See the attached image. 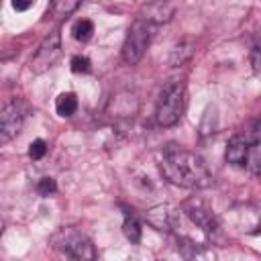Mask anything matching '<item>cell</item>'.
Instances as JSON below:
<instances>
[{
    "mask_svg": "<svg viewBox=\"0 0 261 261\" xmlns=\"http://www.w3.org/2000/svg\"><path fill=\"white\" fill-rule=\"evenodd\" d=\"M159 169L167 181L181 186V188L200 190V188H208L212 184V173L208 171L206 161L198 153L181 149V147L165 149Z\"/></svg>",
    "mask_w": 261,
    "mask_h": 261,
    "instance_id": "obj_1",
    "label": "cell"
},
{
    "mask_svg": "<svg viewBox=\"0 0 261 261\" xmlns=\"http://www.w3.org/2000/svg\"><path fill=\"white\" fill-rule=\"evenodd\" d=\"M51 245H53V249H57L65 257H71L77 261H92L96 257L92 241L75 228H59L51 237Z\"/></svg>",
    "mask_w": 261,
    "mask_h": 261,
    "instance_id": "obj_2",
    "label": "cell"
},
{
    "mask_svg": "<svg viewBox=\"0 0 261 261\" xmlns=\"http://www.w3.org/2000/svg\"><path fill=\"white\" fill-rule=\"evenodd\" d=\"M184 84L181 82H169L157 100V110L155 118L159 126H173L179 122L181 112H184Z\"/></svg>",
    "mask_w": 261,
    "mask_h": 261,
    "instance_id": "obj_3",
    "label": "cell"
},
{
    "mask_svg": "<svg viewBox=\"0 0 261 261\" xmlns=\"http://www.w3.org/2000/svg\"><path fill=\"white\" fill-rule=\"evenodd\" d=\"M149 43H151V24L141 20V18L135 20L130 24L128 33H126L124 43H122V59H124V63L137 65L143 59Z\"/></svg>",
    "mask_w": 261,
    "mask_h": 261,
    "instance_id": "obj_4",
    "label": "cell"
},
{
    "mask_svg": "<svg viewBox=\"0 0 261 261\" xmlns=\"http://www.w3.org/2000/svg\"><path fill=\"white\" fill-rule=\"evenodd\" d=\"M27 110L29 108L22 100H12L4 108H0V145L10 143L22 130Z\"/></svg>",
    "mask_w": 261,
    "mask_h": 261,
    "instance_id": "obj_5",
    "label": "cell"
},
{
    "mask_svg": "<svg viewBox=\"0 0 261 261\" xmlns=\"http://www.w3.org/2000/svg\"><path fill=\"white\" fill-rule=\"evenodd\" d=\"M59 53H61V35H59V31H53V33H49V35L41 41L39 49H37L35 55L31 57V69H33L35 73L47 71V69L57 61Z\"/></svg>",
    "mask_w": 261,
    "mask_h": 261,
    "instance_id": "obj_6",
    "label": "cell"
},
{
    "mask_svg": "<svg viewBox=\"0 0 261 261\" xmlns=\"http://www.w3.org/2000/svg\"><path fill=\"white\" fill-rule=\"evenodd\" d=\"M249 143L251 139L247 135H234L224 151V159L234 167H247V155H249Z\"/></svg>",
    "mask_w": 261,
    "mask_h": 261,
    "instance_id": "obj_7",
    "label": "cell"
},
{
    "mask_svg": "<svg viewBox=\"0 0 261 261\" xmlns=\"http://www.w3.org/2000/svg\"><path fill=\"white\" fill-rule=\"evenodd\" d=\"M141 20L149 22V24H161V22H169L173 16V6L167 0H153L147 6H143L141 12Z\"/></svg>",
    "mask_w": 261,
    "mask_h": 261,
    "instance_id": "obj_8",
    "label": "cell"
},
{
    "mask_svg": "<svg viewBox=\"0 0 261 261\" xmlns=\"http://www.w3.org/2000/svg\"><path fill=\"white\" fill-rule=\"evenodd\" d=\"M186 214L190 216V220H192L194 224H198V226H200L202 230H206L208 234H212V232L218 228V224H216L212 212H210L208 208H204L200 202H188V204H186Z\"/></svg>",
    "mask_w": 261,
    "mask_h": 261,
    "instance_id": "obj_9",
    "label": "cell"
},
{
    "mask_svg": "<svg viewBox=\"0 0 261 261\" xmlns=\"http://www.w3.org/2000/svg\"><path fill=\"white\" fill-rule=\"evenodd\" d=\"M147 220L149 224H153L157 230H171L175 226L177 216L169 210V206H155L147 212Z\"/></svg>",
    "mask_w": 261,
    "mask_h": 261,
    "instance_id": "obj_10",
    "label": "cell"
},
{
    "mask_svg": "<svg viewBox=\"0 0 261 261\" xmlns=\"http://www.w3.org/2000/svg\"><path fill=\"white\" fill-rule=\"evenodd\" d=\"M55 110L59 116H71L77 110V98L71 92H63L55 100Z\"/></svg>",
    "mask_w": 261,
    "mask_h": 261,
    "instance_id": "obj_11",
    "label": "cell"
},
{
    "mask_svg": "<svg viewBox=\"0 0 261 261\" xmlns=\"http://www.w3.org/2000/svg\"><path fill=\"white\" fill-rule=\"evenodd\" d=\"M192 53H194V45L192 43H179V45H175L173 49H171V55H169V65L171 67H177V65H184L190 57H192Z\"/></svg>",
    "mask_w": 261,
    "mask_h": 261,
    "instance_id": "obj_12",
    "label": "cell"
},
{
    "mask_svg": "<svg viewBox=\"0 0 261 261\" xmlns=\"http://www.w3.org/2000/svg\"><path fill=\"white\" fill-rule=\"evenodd\" d=\"M80 6V0H51V12L57 18H65Z\"/></svg>",
    "mask_w": 261,
    "mask_h": 261,
    "instance_id": "obj_13",
    "label": "cell"
},
{
    "mask_svg": "<svg viewBox=\"0 0 261 261\" xmlns=\"http://www.w3.org/2000/svg\"><path fill=\"white\" fill-rule=\"evenodd\" d=\"M71 33H73V39H75V41L86 43V41H90L92 35H94V24H92V20L82 18V20H77V22L73 24Z\"/></svg>",
    "mask_w": 261,
    "mask_h": 261,
    "instance_id": "obj_14",
    "label": "cell"
},
{
    "mask_svg": "<svg viewBox=\"0 0 261 261\" xmlns=\"http://www.w3.org/2000/svg\"><path fill=\"white\" fill-rule=\"evenodd\" d=\"M122 232H124V237H126L130 243H139V241H141V224H139V220H137L135 216H128V214H126L124 224H122Z\"/></svg>",
    "mask_w": 261,
    "mask_h": 261,
    "instance_id": "obj_15",
    "label": "cell"
},
{
    "mask_svg": "<svg viewBox=\"0 0 261 261\" xmlns=\"http://www.w3.org/2000/svg\"><path fill=\"white\" fill-rule=\"evenodd\" d=\"M55 192H57V184H55L53 177H41L39 179V184H37V194L39 196L47 198V196H53Z\"/></svg>",
    "mask_w": 261,
    "mask_h": 261,
    "instance_id": "obj_16",
    "label": "cell"
},
{
    "mask_svg": "<svg viewBox=\"0 0 261 261\" xmlns=\"http://www.w3.org/2000/svg\"><path fill=\"white\" fill-rule=\"evenodd\" d=\"M90 69H92V63L88 57H84V55L71 57V71L73 73H90Z\"/></svg>",
    "mask_w": 261,
    "mask_h": 261,
    "instance_id": "obj_17",
    "label": "cell"
},
{
    "mask_svg": "<svg viewBox=\"0 0 261 261\" xmlns=\"http://www.w3.org/2000/svg\"><path fill=\"white\" fill-rule=\"evenodd\" d=\"M45 153H47V143L43 141V139H37V141H33L31 145H29V157L31 159H43L45 157Z\"/></svg>",
    "mask_w": 261,
    "mask_h": 261,
    "instance_id": "obj_18",
    "label": "cell"
},
{
    "mask_svg": "<svg viewBox=\"0 0 261 261\" xmlns=\"http://www.w3.org/2000/svg\"><path fill=\"white\" fill-rule=\"evenodd\" d=\"M33 4H35V0H12V8H14V10H18V12L29 10Z\"/></svg>",
    "mask_w": 261,
    "mask_h": 261,
    "instance_id": "obj_19",
    "label": "cell"
},
{
    "mask_svg": "<svg viewBox=\"0 0 261 261\" xmlns=\"http://www.w3.org/2000/svg\"><path fill=\"white\" fill-rule=\"evenodd\" d=\"M251 63H253L255 73H259V47H253V53H251Z\"/></svg>",
    "mask_w": 261,
    "mask_h": 261,
    "instance_id": "obj_20",
    "label": "cell"
},
{
    "mask_svg": "<svg viewBox=\"0 0 261 261\" xmlns=\"http://www.w3.org/2000/svg\"><path fill=\"white\" fill-rule=\"evenodd\" d=\"M2 230H4V222L0 220V237H2Z\"/></svg>",
    "mask_w": 261,
    "mask_h": 261,
    "instance_id": "obj_21",
    "label": "cell"
}]
</instances>
